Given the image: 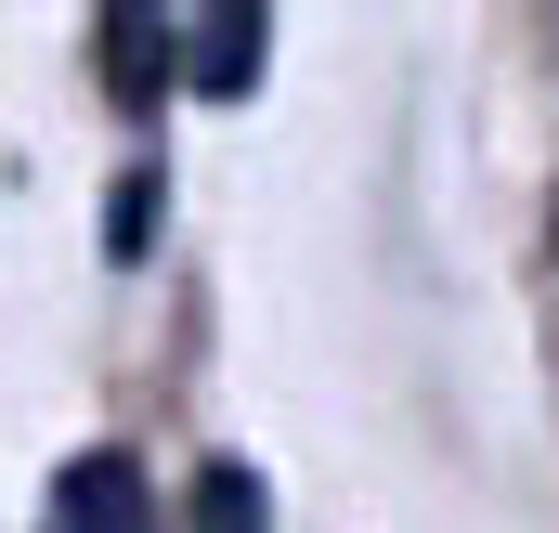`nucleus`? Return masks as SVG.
Instances as JSON below:
<instances>
[{
    "label": "nucleus",
    "instance_id": "4",
    "mask_svg": "<svg viewBox=\"0 0 559 533\" xmlns=\"http://www.w3.org/2000/svg\"><path fill=\"white\" fill-rule=\"evenodd\" d=\"M274 521V495H261V469H235V455H209L195 469V533H261Z\"/></svg>",
    "mask_w": 559,
    "mask_h": 533
},
{
    "label": "nucleus",
    "instance_id": "5",
    "mask_svg": "<svg viewBox=\"0 0 559 533\" xmlns=\"http://www.w3.org/2000/svg\"><path fill=\"white\" fill-rule=\"evenodd\" d=\"M143 248H156V169H131L105 209V261H143Z\"/></svg>",
    "mask_w": 559,
    "mask_h": 533
},
{
    "label": "nucleus",
    "instance_id": "3",
    "mask_svg": "<svg viewBox=\"0 0 559 533\" xmlns=\"http://www.w3.org/2000/svg\"><path fill=\"white\" fill-rule=\"evenodd\" d=\"M169 26H182V13H156V0H118V13H105V79H118L131 105H156V79H169Z\"/></svg>",
    "mask_w": 559,
    "mask_h": 533
},
{
    "label": "nucleus",
    "instance_id": "1",
    "mask_svg": "<svg viewBox=\"0 0 559 533\" xmlns=\"http://www.w3.org/2000/svg\"><path fill=\"white\" fill-rule=\"evenodd\" d=\"M261 52H274V13L261 0H222V13H195V39H182V79L195 92H261Z\"/></svg>",
    "mask_w": 559,
    "mask_h": 533
},
{
    "label": "nucleus",
    "instance_id": "2",
    "mask_svg": "<svg viewBox=\"0 0 559 533\" xmlns=\"http://www.w3.org/2000/svg\"><path fill=\"white\" fill-rule=\"evenodd\" d=\"M143 508H156V495H143V469L118 455V442L52 482V533H143Z\"/></svg>",
    "mask_w": 559,
    "mask_h": 533
}]
</instances>
